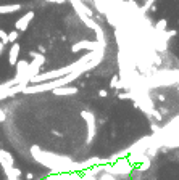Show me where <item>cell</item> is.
Segmentation results:
<instances>
[{
    "label": "cell",
    "instance_id": "1",
    "mask_svg": "<svg viewBox=\"0 0 179 180\" xmlns=\"http://www.w3.org/2000/svg\"><path fill=\"white\" fill-rule=\"evenodd\" d=\"M31 154H32V158H34L37 162L47 166L48 169H53V171L63 172V171H66V169H70L68 166H74L71 162V159H68V158L58 156V154H53V153H48V151H42L37 145H32L31 146Z\"/></svg>",
    "mask_w": 179,
    "mask_h": 180
},
{
    "label": "cell",
    "instance_id": "2",
    "mask_svg": "<svg viewBox=\"0 0 179 180\" xmlns=\"http://www.w3.org/2000/svg\"><path fill=\"white\" fill-rule=\"evenodd\" d=\"M29 55L32 56V61L29 63V66H27V72H26V81L27 84H29V79L37 76L39 72H41L44 63H45V56H44V53H39V52H29Z\"/></svg>",
    "mask_w": 179,
    "mask_h": 180
},
{
    "label": "cell",
    "instance_id": "3",
    "mask_svg": "<svg viewBox=\"0 0 179 180\" xmlns=\"http://www.w3.org/2000/svg\"><path fill=\"white\" fill-rule=\"evenodd\" d=\"M81 116H82V119L87 122V143H92V140L94 137H95V116L92 114L91 111H87V109H84L81 112Z\"/></svg>",
    "mask_w": 179,
    "mask_h": 180
},
{
    "label": "cell",
    "instance_id": "4",
    "mask_svg": "<svg viewBox=\"0 0 179 180\" xmlns=\"http://www.w3.org/2000/svg\"><path fill=\"white\" fill-rule=\"evenodd\" d=\"M105 47L103 43H100V42H89V40H81V42H77L74 43L71 47V52L73 53H77L79 50H91V52H102V48Z\"/></svg>",
    "mask_w": 179,
    "mask_h": 180
},
{
    "label": "cell",
    "instance_id": "5",
    "mask_svg": "<svg viewBox=\"0 0 179 180\" xmlns=\"http://www.w3.org/2000/svg\"><path fill=\"white\" fill-rule=\"evenodd\" d=\"M15 66H16L15 82L16 84H27V81H26V72H27V66H29V63H27L26 60H18Z\"/></svg>",
    "mask_w": 179,
    "mask_h": 180
},
{
    "label": "cell",
    "instance_id": "6",
    "mask_svg": "<svg viewBox=\"0 0 179 180\" xmlns=\"http://www.w3.org/2000/svg\"><path fill=\"white\" fill-rule=\"evenodd\" d=\"M34 11L32 10H29L27 13H24L21 18H18L16 19V22H15V31H18V32H24L27 27H29V22L34 19Z\"/></svg>",
    "mask_w": 179,
    "mask_h": 180
},
{
    "label": "cell",
    "instance_id": "7",
    "mask_svg": "<svg viewBox=\"0 0 179 180\" xmlns=\"http://www.w3.org/2000/svg\"><path fill=\"white\" fill-rule=\"evenodd\" d=\"M20 50H21V47H20L18 42L12 43L10 52H8V63H10V66H15L16 64V61H18V58H20Z\"/></svg>",
    "mask_w": 179,
    "mask_h": 180
},
{
    "label": "cell",
    "instance_id": "8",
    "mask_svg": "<svg viewBox=\"0 0 179 180\" xmlns=\"http://www.w3.org/2000/svg\"><path fill=\"white\" fill-rule=\"evenodd\" d=\"M21 8V3H7V5H0V15H12L20 11Z\"/></svg>",
    "mask_w": 179,
    "mask_h": 180
},
{
    "label": "cell",
    "instance_id": "9",
    "mask_svg": "<svg viewBox=\"0 0 179 180\" xmlns=\"http://www.w3.org/2000/svg\"><path fill=\"white\" fill-rule=\"evenodd\" d=\"M77 87H68V85H65V87H58V88H53L52 92L55 95H58V97H66V95H76L77 93Z\"/></svg>",
    "mask_w": 179,
    "mask_h": 180
},
{
    "label": "cell",
    "instance_id": "10",
    "mask_svg": "<svg viewBox=\"0 0 179 180\" xmlns=\"http://www.w3.org/2000/svg\"><path fill=\"white\" fill-rule=\"evenodd\" d=\"M155 31L158 32V34H163L165 31H168V19L166 18H161L156 21V24H155Z\"/></svg>",
    "mask_w": 179,
    "mask_h": 180
},
{
    "label": "cell",
    "instance_id": "11",
    "mask_svg": "<svg viewBox=\"0 0 179 180\" xmlns=\"http://www.w3.org/2000/svg\"><path fill=\"white\" fill-rule=\"evenodd\" d=\"M0 156H2L3 159L8 162V164H12V166H13V162H15V161H13V156L10 154L8 151H5V150H0Z\"/></svg>",
    "mask_w": 179,
    "mask_h": 180
},
{
    "label": "cell",
    "instance_id": "12",
    "mask_svg": "<svg viewBox=\"0 0 179 180\" xmlns=\"http://www.w3.org/2000/svg\"><path fill=\"white\" fill-rule=\"evenodd\" d=\"M18 37H20V32L18 31H12V32H8V43H15V42H18Z\"/></svg>",
    "mask_w": 179,
    "mask_h": 180
},
{
    "label": "cell",
    "instance_id": "13",
    "mask_svg": "<svg viewBox=\"0 0 179 180\" xmlns=\"http://www.w3.org/2000/svg\"><path fill=\"white\" fill-rule=\"evenodd\" d=\"M116 95H118L120 100H127V98L132 100V90H127V92H118Z\"/></svg>",
    "mask_w": 179,
    "mask_h": 180
},
{
    "label": "cell",
    "instance_id": "14",
    "mask_svg": "<svg viewBox=\"0 0 179 180\" xmlns=\"http://www.w3.org/2000/svg\"><path fill=\"white\" fill-rule=\"evenodd\" d=\"M0 42L7 45L8 43V32H5L3 29H0Z\"/></svg>",
    "mask_w": 179,
    "mask_h": 180
},
{
    "label": "cell",
    "instance_id": "15",
    "mask_svg": "<svg viewBox=\"0 0 179 180\" xmlns=\"http://www.w3.org/2000/svg\"><path fill=\"white\" fill-rule=\"evenodd\" d=\"M155 2H156V0H147V2L144 3V7L141 8V11H144V13H145V11H147L150 7H153V3H155Z\"/></svg>",
    "mask_w": 179,
    "mask_h": 180
},
{
    "label": "cell",
    "instance_id": "16",
    "mask_svg": "<svg viewBox=\"0 0 179 180\" xmlns=\"http://www.w3.org/2000/svg\"><path fill=\"white\" fill-rule=\"evenodd\" d=\"M118 84H120V76H113V77H111V82H110V87L116 88V87H118Z\"/></svg>",
    "mask_w": 179,
    "mask_h": 180
},
{
    "label": "cell",
    "instance_id": "17",
    "mask_svg": "<svg viewBox=\"0 0 179 180\" xmlns=\"http://www.w3.org/2000/svg\"><path fill=\"white\" fill-rule=\"evenodd\" d=\"M150 114H153V117H155V121H161L163 119V116H161V112L160 111H155V109H152V112H150Z\"/></svg>",
    "mask_w": 179,
    "mask_h": 180
},
{
    "label": "cell",
    "instance_id": "18",
    "mask_svg": "<svg viewBox=\"0 0 179 180\" xmlns=\"http://www.w3.org/2000/svg\"><path fill=\"white\" fill-rule=\"evenodd\" d=\"M149 167H150V159H149V158H145V161L142 162V166L139 167V169H141V171H147Z\"/></svg>",
    "mask_w": 179,
    "mask_h": 180
},
{
    "label": "cell",
    "instance_id": "19",
    "mask_svg": "<svg viewBox=\"0 0 179 180\" xmlns=\"http://www.w3.org/2000/svg\"><path fill=\"white\" fill-rule=\"evenodd\" d=\"M156 100H158V101H161V103H165V101H166V95H163V93H158V95H156Z\"/></svg>",
    "mask_w": 179,
    "mask_h": 180
},
{
    "label": "cell",
    "instance_id": "20",
    "mask_svg": "<svg viewBox=\"0 0 179 180\" xmlns=\"http://www.w3.org/2000/svg\"><path fill=\"white\" fill-rule=\"evenodd\" d=\"M100 180H116L113 175H110V174H103V175H102V178H100Z\"/></svg>",
    "mask_w": 179,
    "mask_h": 180
},
{
    "label": "cell",
    "instance_id": "21",
    "mask_svg": "<svg viewBox=\"0 0 179 180\" xmlns=\"http://www.w3.org/2000/svg\"><path fill=\"white\" fill-rule=\"evenodd\" d=\"M98 97H102V98L108 97V90H98Z\"/></svg>",
    "mask_w": 179,
    "mask_h": 180
},
{
    "label": "cell",
    "instance_id": "22",
    "mask_svg": "<svg viewBox=\"0 0 179 180\" xmlns=\"http://www.w3.org/2000/svg\"><path fill=\"white\" fill-rule=\"evenodd\" d=\"M5 119H7V114H5L3 109H0V122H3Z\"/></svg>",
    "mask_w": 179,
    "mask_h": 180
},
{
    "label": "cell",
    "instance_id": "23",
    "mask_svg": "<svg viewBox=\"0 0 179 180\" xmlns=\"http://www.w3.org/2000/svg\"><path fill=\"white\" fill-rule=\"evenodd\" d=\"M26 178H27V180H32V178H34V174H32V172H27V174H26Z\"/></svg>",
    "mask_w": 179,
    "mask_h": 180
},
{
    "label": "cell",
    "instance_id": "24",
    "mask_svg": "<svg viewBox=\"0 0 179 180\" xmlns=\"http://www.w3.org/2000/svg\"><path fill=\"white\" fill-rule=\"evenodd\" d=\"M3 48H5V43H2V42H0V55L3 53Z\"/></svg>",
    "mask_w": 179,
    "mask_h": 180
},
{
    "label": "cell",
    "instance_id": "25",
    "mask_svg": "<svg viewBox=\"0 0 179 180\" xmlns=\"http://www.w3.org/2000/svg\"><path fill=\"white\" fill-rule=\"evenodd\" d=\"M39 52H41V53H44V52H45V47H42V45H39Z\"/></svg>",
    "mask_w": 179,
    "mask_h": 180
},
{
    "label": "cell",
    "instance_id": "26",
    "mask_svg": "<svg viewBox=\"0 0 179 180\" xmlns=\"http://www.w3.org/2000/svg\"><path fill=\"white\" fill-rule=\"evenodd\" d=\"M47 2H57V3H61V2H65V0H47Z\"/></svg>",
    "mask_w": 179,
    "mask_h": 180
},
{
    "label": "cell",
    "instance_id": "27",
    "mask_svg": "<svg viewBox=\"0 0 179 180\" xmlns=\"http://www.w3.org/2000/svg\"><path fill=\"white\" fill-rule=\"evenodd\" d=\"M52 133H53V135H58V137H61V132H57V130H53Z\"/></svg>",
    "mask_w": 179,
    "mask_h": 180
}]
</instances>
